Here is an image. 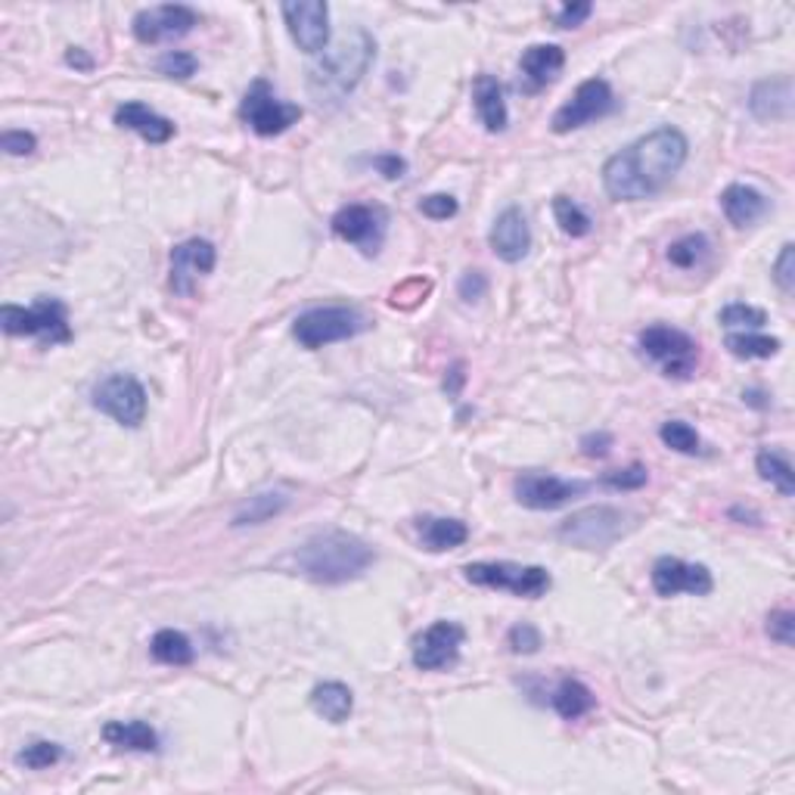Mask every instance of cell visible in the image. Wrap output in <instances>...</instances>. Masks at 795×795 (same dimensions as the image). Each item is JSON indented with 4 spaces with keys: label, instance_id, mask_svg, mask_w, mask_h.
Instances as JSON below:
<instances>
[{
    "label": "cell",
    "instance_id": "1",
    "mask_svg": "<svg viewBox=\"0 0 795 795\" xmlns=\"http://www.w3.org/2000/svg\"><path fill=\"white\" fill-rule=\"evenodd\" d=\"M687 137L672 124H662L606 159L603 186L615 203L653 200L677 178V171L687 162Z\"/></svg>",
    "mask_w": 795,
    "mask_h": 795
},
{
    "label": "cell",
    "instance_id": "2",
    "mask_svg": "<svg viewBox=\"0 0 795 795\" xmlns=\"http://www.w3.org/2000/svg\"><path fill=\"white\" fill-rule=\"evenodd\" d=\"M376 60V41L364 28H354L348 38L324 50L317 62L308 65V91L321 106L342 103L368 75L370 62Z\"/></svg>",
    "mask_w": 795,
    "mask_h": 795
},
{
    "label": "cell",
    "instance_id": "3",
    "mask_svg": "<svg viewBox=\"0 0 795 795\" xmlns=\"http://www.w3.org/2000/svg\"><path fill=\"white\" fill-rule=\"evenodd\" d=\"M376 553L368 541L348 531H324L296 551V566L314 585H346L373 566Z\"/></svg>",
    "mask_w": 795,
    "mask_h": 795
},
{
    "label": "cell",
    "instance_id": "4",
    "mask_svg": "<svg viewBox=\"0 0 795 795\" xmlns=\"http://www.w3.org/2000/svg\"><path fill=\"white\" fill-rule=\"evenodd\" d=\"M0 327L7 336H35L44 346H62L72 342L69 311L60 299L41 296L32 308L3 305L0 308Z\"/></svg>",
    "mask_w": 795,
    "mask_h": 795
},
{
    "label": "cell",
    "instance_id": "5",
    "mask_svg": "<svg viewBox=\"0 0 795 795\" xmlns=\"http://www.w3.org/2000/svg\"><path fill=\"white\" fill-rule=\"evenodd\" d=\"M368 329V317L358 308L348 305H329V308H311L305 314L296 317L292 324V336L299 339V346L308 351L333 346V342H346L354 339L358 333Z\"/></svg>",
    "mask_w": 795,
    "mask_h": 795
},
{
    "label": "cell",
    "instance_id": "6",
    "mask_svg": "<svg viewBox=\"0 0 795 795\" xmlns=\"http://www.w3.org/2000/svg\"><path fill=\"white\" fill-rule=\"evenodd\" d=\"M463 578L475 588L510 591L513 597L538 600L551 591L553 578L544 566H519V563H469Z\"/></svg>",
    "mask_w": 795,
    "mask_h": 795
},
{
    "label": "cell",
    "instance_id": "7",
    "mask_svg": "<svg viewBox=\"0 0 795 795\" xmlns=\"http://www.w3.org/2000/svg\"><path fill=\"white\" fill-rule=\"evenodd\" d=\"M628 519H631L628 513L615 510V507H588V510L571 513L556 529V534H559V541L581 547V551H606L631 529Z\"/></svg>",
    "mask_w": 795,
    "mask_h": 795
},
{
    "label": "cell",
    "instance_id": "8",
    "mask_svg": "<svg viewBox=\"0 0 795 795\" xmlns=\"http://www.w3.org/2000/svg\"><path fill=\"white\" fill-rule=\"evenodd\" d=\"M240 119L258 137H277L302 119V106L280 100L265 79H255L249 84L243 103H240Z\"/></svg>",
    "mask_w": 795,
    "mask_h": 795
},
{
    "label": "cell",
    "instance_id": "9",
    "mask_svg": "<svg viewBox=\"0 0 795 795\" xmlns=\"http://www.w3.org/2000/svg\"><path fill=\"white\" fill-rule=\"evenodd\" d=\"M640 348L643 354L655 361L668 380H690L699 361V346L680 329L655 324L640 333Z\"/></svg>",
    "mask_w": 795,
    "mask_h": 795
},
{
    "label": "cell",
    "instance_id": "10",
    "mask_svg": "<svg viewBox=\"0 0 795 795\" xmlns=\"http://www.w3.org/2000/svg\"><path fill=\"white\" fill-rule=\"evenodd\" d=\"M94 408L119 426L137 429L146 420V388L131 373H112L94 388Z\"/></svg>",
    "mask_w": 795,
    "mask_h": 795
},
{
    "label": "cell",
    "instance_id": "11",
    "mask_svg": "<svg viewBox=\"0 0 795 795\" xmlns=\"http://www.w3.org/2000/svg\"><path fill=\"white\" fill-rule=\"evenodd\" d=\"M612 109H615V97H612L610 82L606 79H588V82H581L575 87L569 103H563L556 109L551 124L556 134H569V131H578L585 124L610 116Z\"/></svg>",
    "mask_w": 795,
    "mask_h": 795
},
{
    "label": "cell",
    "instance_id": "12",
    "mask_svg": "<svg viewBox=\"0 0 795 795\" xmlns=\"http://www.w3.org/2000/svg\"><path fill=\"white\" fill-rule=\"evenodd\" d=\"M386 212L380 205H346L333 215V233L346 243L358 245L368 258L380 255V249L386 243Z\"/></svg>",
    "mask_w": 795,
    "mask_h": 795
},
{
    "label": "cell",
    "instance_id": "13",
    "mask_svg": "<svg viewBox=\"0 0 795 795\" xmlns=\"http://www.w3.org/2000/svg\"><path fill=\"white\" fill-rule=\"evenodd\" d=\"M463 637H467V631L457 622H435L413 640L410 659L420 672H442L460 659Z\"/></svg>",
    "mask_w": 795,
    "mask_h": 795
},
{
    "label": "cell",
    "instance_id": "14",
    "mask_svg": "<svg viewBox=\"0 0 795 795\" xmlns=\"http://www.w3.org/2000/svg\"><path fill=\"white\" fill-rule=\"evenodd\" d=\"M588 489H591L588 482H563L547 472H522L513 482L516 501L529 510H556L575 497H581Z\"/></svg>",
    "mask_w": 795,
    "mask_h": 795
},
{
    "label": "cell",
    "instance_id": "15",
    "mask_svg": "<svg viewBox=\"0 0 795 795\" xmlns=\"http://www.w3.org/2000/svg\"><path fill=\"white\" fill-rule=\"evenodd\" d=\"M196 25H200V13L184 7V3L149 7V10H141L131 22L134 38L141 44H162L168 38H181L186 32H193Z\"/></svg>",
    "mask_w": 795,
    "mask_h": 795
},
{
    "label": "cell",
    "instance_id": "16",
    "mask_svg": "<svg viewBox=\"0 0 795 795\" xmlns=\"http://www.w3.org/2000/svg\"><path fill=\"white\" fill-rule=\"evenodd\" d=\"M286 28L299 50L305 53H324L329 41V7L324 0H299V3H284Z\"/></svg>",
    "mask_w": 795,
    "mask_h": 795
},
{
    "label": "cell",
    "instance_id": "17",
    "mask_svg": "<svg viewBox=\"0 0 795 795\" xmlns=\"http://www.w3.org/2000/svg\"><path fill=\"white\" fill-rule=\"evenodd\" d=\"M653 588L659 597H677V593H694L706 597L712 593L714 578L702 563H684L677 556H659L653 563Z\"/></svg>",
    "mask_w": 795,
    "mask_h": 795
},
{
    "label": "cell",
    "instance_id": "18",
    "mask_svg": "<svg viewBox=\"0 0 795 795\" xmlns=\"http://www.w3.org/2000/svg\"><path fill=\"white\" fill-rule=\"evenodd\" d=\"M218 249L208 240H186L171 249V289L178 296H193L196 284L215 270Z\"/></svg>",
    "mask_w": 795,
    "mask_h": 795
},
{
    "label": "cell",
    "instance_id": "19",
    "mask_svg": "<svg viewBox=\"0 0 795 795\" xmlns=\"http://www.w3.org/2000/svg\"><path fill=\"white\" fill-rule=\"evenodd\" d=\"M489 243L491 252H494L501 262H507V265H519V262L529 255L531 230L529 221H526V215H522V208L510 205V208H504V212L494 218Z\"/></svg>",
    "mask_w": 795,
    "mask_h": 795
},
{
    "label": "cell",
    "instance_id": "20",
    "mask_svg": "<svg viewBox=\"0 0 795 795\" xmlns=\"http://www.w3.org/2000/svg\"><path fill=\"white\" fill-rule=\"evenodd\" d=\"M563 65H566V50L563 47H556V44H531L529 50L522 53V60H519L522 87L529 94H538L541 87H547L563 72Z\"/></svg>",
    "mask_w": 795,
    "mask_h": 795
},
{
    "label": "cell",
    "instance_id": "21",
    "mask_svg": "<svg viewBox=\"0 0 795 795\" xmlns=\"http://www.w3.org/2000/svg\"><path fill=\"white\" fill-rule=\"evenodd\" d=\"M116 124L119 128H124V131H134V134H141L143 141L146 143H168L171 137H174V122L171 119H165V116H159V112H153L146 103H137V100H131V103H122L119 109H116Z\"/></svg>",
    "mask_w": 795,
    "mask_h": 795
},
{
    "label": "cell",
    "instance_id": "22",
    "mask_svg": "<svg viewBox=\"0 0 795 795\" xmlns=\"http://www.w3.org/2000/svg\"><path fill=\"white\" fill-rule=\"evenodd\" d=\"M749 109H752L755 119H761V122L790 119V112H793V82H790V75L764 79V82L755 84L752 94H749Z\"/></svg>",
    "mask_w": 795,
    "mask_h": 795
},
{
    "label": "cell",
    "instance_id": "23",
    "mask_svg": "<svg viewBox=\"0 0 795 795\" xmlns=\"http://www.w3.org/2000/svg\"><path fill=\"white\" fill-rule=\"evenodd\" d=\"M472 106H475V116L479 122L485 124V131L491 134H501L510 116H507V100H504V87L494 75H475L472 82Z\"/></svg>",
    "mask_w": 795,
    "mask_h": 795
},
{
    "label": "cell",
    "instance_id": "24",
    "mask_svg": "<svg viewBox=\"0 0 795 795\" xmlns=\"http://www.w3.org/2000/svg\"><path fill=\"white\" fill-rule=\"evenodd\" d=\"M721 208L727 215V221L734 227H752L755 221H761L768 215V196L758 193L755 186L749 184H731L724 193H721Z\"/></svg>",
    "mask_w": 795,
    "mask_h": 795
},
{
    "label": "cell",
    "instance_id": "25",
    "mask_svg": "<svg viewBox=\"0 0 795 795\" xmlns=\"http://www.w3.org/2000/svg\"><path fill=\"white\" fill-rule=\"evenodd\" d=\"M417 531H420V547L429 553L454 551V547H463L469 541L467 522L448 519V516H423L417 522Z\"/></svg>",
    "mask_w": 795,
    "mask_h": 795
},
{
    "label": "cell",
    "instance_id": "26",
    "mask_svg": "<svg viewBox=\"0 0 795 795\" xmlns=\"http://www.w3.org/2000/svg\"><path fill=\"white\" fill-rule=\"evenodd\" d=\"M311 709L329 724H346L354 712V694L339 680H324L311 690Z\"/></svg>",
    "mask_w": 795,
    "mask_h": 795
},
{
    "label": "cell",
    "instance_id": "27",
    "mask_svg": "<svg viewBox=\"0 0 795 795\" xmlns=\"http://www.w3.org/2000/svg\"><path fill=\"white\" fill-rule=\"evenodd\" d=\"M103 739L131 752H159V734L146 721H109L103 727Z\"/></svg>",
    "mask_w": 795,
    "mask_h": 795
},
{
    "label": "cell",
    "instance_id": "28",
    "mask_svg": "<svg viewBox=\"0 0 795 795\" xmlns=\"http://www.w3.org/2000/svg\"><path fill=\"white\" fill-rule=\"evenodd\" d=\"M551 702L559 718L578 721L581 714H588L593 706H597V696L591 694L588 684H581V680H575V677H566V680L553 690Z\"/></svg>",
    "mask_w": 795,
    "mask_h": 795
},
{
    "label": "cell",
    "instance_id": "29",
    "mask_svg": "<svg viewBox=\"0 0 795 795\" xmlns=\"http://www.w3.org/2000/svg\"><path fill=\"white\" fill-rule=\"evenodd\" d=\"M289 497L284 491H262L255 497H249L243 507L233 516V529H243V526H262L267 519H274L277 513L286 510Z\"/></svg>",
    "mask_w": 795,
    "mask_h": 795
},
{
    "label": "cell",
    "instance_id": "30",
    "mask_svg": "<svg viewBox=\"0 0 795 795\" xmlns=\"http://www.w3.org/2000/svg\"><path fill=\"white\" fill-rule=\"evenodd\" d=\"M149 653L156 662H162V665H190L193 662V643L186 640V634L174 631V628H162V631L153 637V643H149Z\"/></svg>",
    "mask_w": 795,
    "mask_h": 795
},
{
    "label": "cell",
    "instance_id": "31",
    "mask_svg": "<svg viewBox=\"0 0 795 795\" xmlns=\"http://www.w3.org/2000/svg\"><path fill=\"white\" fill-rule=\"evenodd\" d=\"M724 346L739 361H764V358H774L780 351V339L761 336V333H731L724 339Z\"/></svg>",
    "mask_w": 795,
    "mask_h": 795
},
{
    "label": "cell",
    "instance_id": "32",
    "mask_svg": "<svg viewBox=\"0 0 795 795\" xmlns=\"http://www.w3.org/2000/svg\"><path fill=\"white\" fill-rule=\"evenodd\" d=\"M755 469L764 482H771L783 497H793L795 494V472L790 467V460L776 450H761L755 457Z\"/></svg>",
    "mask_w": 795,
    "mask_h": 795
},
{
    "label": "cell",
    "instance_id": "33",
    "mask_svg": "<svg viewBox=\"0 0 795 795\" xmlns=\"http://www.w3.org/2000/svg\"><path fill=\"white\" fill-rule=\"evenodd\" d=\"M553 218H556L559 230H563L566 237H571V240L588 237L593 227L591 215H588L578 203H571L569 196H556V200H553Z\"/></svg>",
    "mask_w": 795,
    "mask_h": 795
},
{
    "label": "cell",
    "instance_id": "34",
    "mask_svg": "<svg viewBox=\"0 0 795 795\" xmlns=\"http://www.w3.org/2000/svg\"><path fill=\"white\" fill-rule=\"evenodd\" d=\"M659 438H662V445L665 448L677 450V454H687V457H694L702 450V438H699V432H696L690 423H684V420H668V423H662L659 429Z\"/></svg>",
    "mask_w": 795,
    "mask_h": 795
},
{
    "label": "cell",
    "instance_id": "35",
    "mask_svg": "<svg viewBox=\"0 0 795 795\" xmlns=\"http://www.w3.org/2000/svg\"><path fill=\"white\" fill-rule=\"evenodd\" d=\"M706 255H709V240H706V233H687V237H680V240H674V243L668 245V262H672L674 267H680V270L696 267Z\"/></svg>",
    "mask_w": 795,
    "mask_h": 795
},
{
    "label": "cell",
    "instance_id": "36",
    "mask_svg": "<svg viewBox=\"0 0 795 795\" xmlns=\"http://www.w3.org/2000/svg\"><path fill=\"white\" fill-rule=\"evenodd\" d=\"M60 758H62V746H57V743H47V739L28 743V746L16 755V761H20L22 768H28V771H44V768L57 764Z\"/></svg>",
    "mask_w": 795,
    "mask_h": 795
},
{
    "label": "cell",
    "instance_id": "37",
    "mask_svg": "<svg viewBox=\"0 0 795 795\" xmlns=\"http://www.w3.org/2000/svg\"><path fill=\"white\" fill-rule=\"evenodd\" d=\"M718 321H721L724 327L758 329V327H764V324H768V314H764L761 308L743 305V302H734V305L721 308V314H718Z\"/></svg>",
    "mask_w": 795,
    "mask_h": 795
},
{
    "label": "cell",
    "instance_id": "38",
    "mask_svg": "<svg viewBox=\"0 0 795 795\" xmlns=\"http://www.w3.org/2000/svg\"><path fill=\"white\" fill-rule=\"evenodd\" d=\"M196 57L193 53H184V50H168L159 57L156 62V69H159V75L165 79H178V82H186L190 75H196Z\"/></svg>",
    "mask_w": 795,
    "mask_h": 795
},
{
    "label": "cell",
    "instance_id": "39",
    "mask_svg": "<svg viewBox=\"0 0 795 795\" xmlns=\"http://www.w3.org/2000/svg\"><path fill=\"white\" fill-rule=\"evenodd\" d=\"M600 482H603L606 489L615 491H637L650 482V472H647V467H640V463H631V467L625 469H610V472H603Z\"/></svg>",
    "mask_w": 795,
    "mask_h": 795
},
{
    "label": "cell",
    "instance_id": "40",
    "mask_svg": "<svg viewBox=\"0 0 795 795\" xmlns=\"http://www.w3.org/2000/svg\"><path fill=\"white\" fill-rule=\"evenodd\" d=\"M507 643H510L513 653L519 655H531L541 650V631L529 625V622H522V625H513L510 634H507Z\"/></svg>",
    "mask_w": 795,
    "mask_h": 795
},
{
    "label": "cell",
    "instance_id": "41",
    "mask_svg": "<svg viewBox=\"0 0 795 795\" xmlns=\"http://www.w3.org/2000/svg\"><path fill=\"white\" fill-rule=\"evenodd\" d=\"M768 637L776 640L780 647L795 643V615L790 610H776L768 615Z\"/></svg>",
    "mask_w": 795,
    "mask_h": 795
},
{
    "label": "cell",
    "instance_id": "42",
    "mask_svg": "<svg viewBox=\"0 0 795 795\" xmlns=\"http://www.w3.org/2000/svg\"><path fill=\"white\" fill-rule=\"evenodd\" d=\"M429 289H432L429 280H423V277H413V280L401 284L398 289H395V292H392V305L395 308L420 305V302H423V299L429 296Z\"/></svg>",
    "mask_w": 795,
    "mask_h": 795
},
{
    "label": "cell",
    "instance_id": "43",
    "mask_svg": "<svg viewBox=\"0 0 795 795\" xmlns=\"http://www.w3.org/2000/svg\"><path fill=\"white\" fill-rule=\"evenodd\" d=\"M774 284L790 296L795 289V245L786 243L774 262Z\"/></svg>",
    "mask_w": 795,
    "mask_h": 795
},
{
    "label": "cell",
    "instance_id": "44",
    "mask_svg": "<svg viewBox=\"0 0 795 795\" xmlns=\"http://www.w3.org/2000/svg\"><path fill=\"white\" fill-rule=\"evenodd\" d=\"M457 208L460 205H457V200L450 193H432L426 200H420V212L426 218H432V221H448V218L457 215Z\"/></svg>",
    "mask_w": 795,
    "mask_h": 795
},
{
    "label": "cell",
    "instance_id": "45",
    "mask_svg": "<svg viewBox=\"0 0 795 795\" xmlns=\"http://www.w3.org/2000/svg\"><path fill=\"white\" fill-rule=\"evenodd\" d=\"M0 149H3L7 156H32V153L38 149V141H35L32 131H3Z\"/></svg>",
    "mask_w": 795,
    "mask_h": 795
},
{
    "label": "cell",
    "instance_id": "46",
    "mask_svg": "<svg viewBox=\"0 0 795 795\" xmlns=\"http://www.w3.org/2000/svg\"><path fill=\"white\" fill-rule=\"evenodd\" d=\"M457 292H460V299H463V302H479V299H485V292H489V280H485V274H479V270H467V274L460 277V284H457Z\"/></svg>",
    "mask_w": 795,
    "mask_h": 795
},
{
    "label": "cell",
    "instance_id": "47",
    "mask_svg": "<svg viewBox=\"0 0 795 795\" xmlns=\"http://www.w3.org/2000/svg\"><path fill=\"white\" fill-rule=\"evenodd\" d=\"M593 13V7L588 0H578V3H566L559 13H556V28H578L581 22L588 20Z\"/></svg>",
    "mask_w": 795,
    "mask_h": 795
},
{
    "label": "cell",
    "instance_id": "48",
    "mask_svg": "<svg viewBox=\"0 0 795 795\" xmlns=\"http://www.w3.org/2000/svg\"><path fill=\"white\" fill-rule=\"evenodd\" d=\"M373 168H376L386 181H401V178L408 174V162H405L401 156H395V153L376 156V159H373Z\"/></svg>",
    "mask_w": 795,
    "mask_h": 795
},
{
    "label": "cell",
    "instance_id": "49",
    "mask_svg": "<svg viewBox=\"0 0 795 795\" xmlns=\"http://www.w3.org/2000/svg\"><path fill=\"white\" fill-rule=\"evenodd\" d=\"M612 448V435L610 432H591L581 438V454L585 457H606Z\"/></svg>",
    "mask_w": 795,
    "mask_h": 795
},
{
    "label": "cell",
    "instance_id": "50",
    "mask_svg": "<svg viewBox=\"0 0 795 795\" xmlns=\"http://www.w3.org/2000/svg\"><path fill=\"white\" fill-rule=\"evenodd\" d=\"M65 62L75 65V69H82V72H91V69H94V60L84 53L82 47H69V50H65Z\"/></svg>",
    "mask_w": 795,
    "mask_h": 795
},
{
    "label": "cell",
    "instance_id": "51",
    "mask_svg": "<svg viewBox=\"0 0 795 795\" xmlns=\"http://www.w3.org/2000/svg\"><path fill=\"white\" fill-rule=\"evenodd\" d=\"M463 380H467V373H463V364H454L448 376H445V392H448V395H460V386H463Z\"/></svg>",
    "mask_w": 795,
    "mask_h": 795
}]
</instances>
